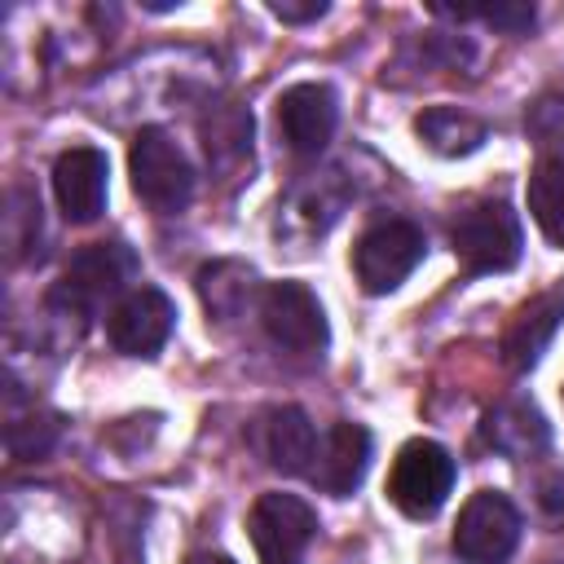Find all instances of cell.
<instances>
[{"mask_svg": "<svg viewBox=\"0 0 564 564\" xmlns=\"http://www.w3.org/2000/svg\"><path fill=\"white\" fill-rule=\"evenodd\" d=\"M339 123V97L330 84H295L278 97V128L286 145L304 159H317Z\"/></svg>", "mask_w": 564, "mask_h": 564, "instance_id": "obj_10", "label": "cell"}, {"mask_svg": "<svg viewBox=\"0 0 564 564\" xmlns=\"http://www.w3.org/2000/svg\"><path fill=\"white\" fill-rule=\"evenodd\" d=\"M538 507L546 511V520L564 524V467H551V471L538 480Z\"/></svg>", "mask_w": 564, "mask_h": 564, "instance_id": "obj_22", "label": "cell"}, {"mask_svg": "<svg viewBox=\"0 0 564 564\" xmlns=\"http://www.w3.org/2000/svg\"><path fill=\"white\" fill-rule=\"evenodd\" d=\"M185 564H234V560H229L225 551H194Z\"/></svg>", "mask_w": 564, "mask_h": 564, "instance_id": "obj_24", "label": "cell"}, {"mask_svg": "<svg viewBox=\"0 0 564 564\" xmlns=\"http://www.w3.org/2000/svg\"><path fill=\"white\" fill-rule=\"evenodd\" d=\"M414 132L427 141V150H436V154H445V159L471 154V150L489 137L485 119H476V115H467V110H458V106H432V110H423V115L414 119Z\"/></svg>", "mask_w": 564, "mask_h": 564, "instance_id": "obj_16", "label": "cell"}, {"mask_svg": "<svg viewBox=\"0 0 564 564\" xmlns=\"http://www.w3.org/2000/svg\"><path fill=\"white\" fill-rule=\"evenodd\" d=\"M260 454L269 467L286 476H308L313 454H317V432L300 405H273L260 414Z\"/></svg>", "mask_w": 564, "mask_h": 564, "instance_id": "obj_14", "label": "cell"}, {"mask_svg": "<svg viewBox=\"0 0 564 564\" xmlns=\"http://www.w3.org/2000/svg\"><path fill=\"white\" fill-rule=\"evenodd\" d=\"M524 128H529V137L538 145H560L564 141V97L560 93L538 97L529 106V115H524Z\"/></svg>", "mask_w": 564, "mask_h": 564, "instance_id": "obj_21", "label": "cell"}, {"mask_svg": "<svg viewBox=\"0 0 564 564\" xmlns=\"http://www.w3.org/2000/svg\"><path fill=\"white\" fill-rule=\"evenodd\" d=\"M454 476H458V467H454L449 449L419 436V441H405L397 449L392 471H388V498L401 516L432 520L445 507V498L454 489Z\"/></svg>", "mask_w": 564, "mask_h": 564, "instance_id": "obj_4", "label": "cell"}, {"mask_svg": "<svg viewBox=\"0 0 564 564\" xmlns=\"http://www.w3.org/2000/svg\"><path fill=\"white\" fill-rule=\"evenodd\" d=\"M366 467H370V432H366L361 423H335V427L317 441L308 480H313L322 494L348 498V494L361 485Z\"/></svg>", "mask_w": 564, "mask_h": 564, "instance_id": "obj_12", "label": "cell"}, {"mask_svg": "<svg viewBox=\"0 0 564 564\" xmlns=\"http://www.w3.org/2000/svg\"><path fill=\"white\" fill-rule=\"evenodd\" d=\"M449 247L463 264V273H507L520 260L524 234L520 216L502 198H476L454 212L449 220Z\"/></svg>", "mask_w": 564, "mask_h": 564, "instance_id": "obj_1", "label": "cell"}, {"mask_svg": "<svg viewBox=\"0 0 564 564\" xmlns=\"http://www.w3.org/2000/svg\"><path fill=\"white\" fill-rule=\"evenodd\" d=\"M480 432H485V445L498 449L502 458H533V454H542V449L551 445V423H546V414H542L533 401H524V397L498 401V405L485 414Z\"/></svg>", "mask_w": 564, "mask_h": 564, "instance_id": "obj_15", "label": "cell"}, {"mask_svg": "<svg viewBox=\"0 0 564 564\" xmlns=\"http://www.w3.org/2000/svg\"><path fill=\"white\" fill-rule=\"evenodd\" d=\"M260 326L291 357H317L330 344V326H326L322 300L304 282H291V278L264 286V295H260Z\"/></svg>", "mask_w": 564, "mask_h": 564, "instance_id": "obj_6", "label": "cell"}, {"mask_svg": "<svg viewBox=\"0 0 564 564\" xmlns=\"http://www.w3.org/2000/svg\"><path fill=\"white\" fill-rule=\"evenodd\" d=\"M234 273H238V264H234V260L207 264V269L198 273V295H203L207 313L229 317V313H238V308H242V300H247V291H251V269H247L238 282H229Z\"/></svg>", "mask_w": 564, "mask_h": 564, "instance_id": "obj_18", "label": "cell"}, {"mask_svg": "<svg viewBox=\"0 0 564 564\" xmlns=\"http://www.w3.org/2000/svg\"><path fill=\"white\" fill-rule=\"evenodd\" d=\"M106 176L110 163L97 145H70L53 163V194L70 225H88L106 207Z\"/></svg>", "mask_w": 564, "mask_h": 564, "instance_id": "obj_11", "label": "cell"}, {"mask_svg": "<svg viewBox=\"0 0 564 564\" xmlns=\"http://www.w3.org/2000/svg\"><path fill=\"white\" fill-rule=\"evenodd\" d=\"M57 432H62V419L48 414V410H35V414H26V419H9L4 445H9L13 458H40V454L53 449Z\"/></svg>", "mask_w": 564, "mask_h": 564, "instance_id": "obj_19", "label": "cell"}, {"mask_svg": "<svg viewBox=\"0 0 564 564\" xmlns=\"http://www.w3.org/2000/svg\"><path fill=\"white\" fill-rule=\"evenodd\" d=\"M423 256H427V238L414 220H379L357 238L352 273L366 295H388L419 269Z\"/></svg>", "mask_w": 564, "mask_h": 564, "instance_id": "obj_5", "label": "cell"}, {"mask_svg": "<svg viewBox=\"0 0 564 564\" xmlns=\"http://www.w3.org/2000/svg\"><path fill=\"white\" fill-rule=\"evenodd\" d=\"M247 533L260 564H304V551L317 533V516L295 494H260L247 516Z\"/></svg>", "mask_w": 564, "mask_h": 564, "instance_id": "obj_8", "label": "cell"}, {"mask_svg": "<svg viewBox=\"0 0 564 564\" xmlns=\"http://www.w3.org/2000/svg\"><path fill=\"white\" fill-rule=\"evenodd\" d=\"M529 216L546 242L564 247V159H538L529 172Z\"/></svg>", "mask_w": 564, "mask_h": 564, "instance_id": "obj_17", "label": "cell"}, {"mask_svg": "<svg viewBox=\"0 0 564 564\" xmlns=\"http://www.w3.org/2000/svg\"><path fill=\"white\" fill-rule=\"evenodd\" d=\"M560 326H564V286L533 295V300L511 317V326L502 330V361H507L516 375L533 370V366L542 361V352L551 348V339H555Z\"/></svg>", "mask_w": 564, "mask_h": 564, "instance_id": "obj_13", "label": "cell"}, {"mask_svg": "<svg viewBox=\"0 0 564 564\" xmlns=\"http://www.w3.org/2000/svg\"><path fill=\"white\" fill-rule=\"evenodd\" d=\"M172 322H176L172 300H167L159 286H137V291H128V295L110 308L106 335H110V344H115L119 352H128V357H154V352L167 344Z\"/></svg>", "mask_w": 564, "mask_h": 564, "instance_id": "obj_9", "label": "cell"}, {"mask_svg": "<svg viewBox=\"0 0 564 564\" xmlns=\"http://www.w3.org/2000/svg\"><path fill=\"white\" fill-rule=\"evenodd\" d=\"M520 546V511L507 494L480 489L463 502L454 524V551L463 564H507Z\"/></svg>", "mask_w": 564, "mask_h": 564, "instance_id": "obj_7", "label": "cell"}, {"mask_svg": "<svg viewBox=\"0 0 564 564\" xmlns=\"http://www.w3.org/2000/svg\"><path fill=\"white\" fill-rule=\"evenodd\" d=\"M269 13L278 22H317L326 13V0H269Z\"/></svg>", "mask_w": 564, "mask_h": 564, "instance_id": "obj_23", "label": "cell"}, {"mask_svg": "<svg viewBox=\"0 0 564 564\" xmlns=\"http://www.w3.org/2000/svg\"><path fill=\"white\" fill-rule=\"evenodd\" d=\"M436 18H458V22H485L507 35H520L533 26V4H432Z\"/></svg>", "mask_w": 564, "mask_h": 564, "instance_id": "obj_20", "label": "cell"}, {"mask_svg": "<svg viewBox=\"0 0 564 564\" xmlns=\"http://www.w3.org/2000/svg\"><path fill=\"white\" fill-rule=\"evenodd\" d=\"M128 167H132V189L137 198L159 212V216H176L189 207L194 198V167L185 159V150L163 132V128H141L132 137L128 150Z\"/></svg>", "mask_w": 564, "mask_h": 564, "instance_id": "obj_3", "label": "cell"}, {"mask_svg": "<svg viewBox=\"0 0 564 564\" xmlns=\"http://www.w3.org/2000/svg\"><path fill=\"white\" fill-rule=\"evenodd\" d=\"M132 278H137V256H132V247H123V242H93V247H84V251L66 264L62 282L48 291V308L88 322V317H93L106 300H115Z\"/></svg>", "mask_w": 564, "mask_h": 564, "instance_id": "obj_2", "label": "cell"}]
</instances>
